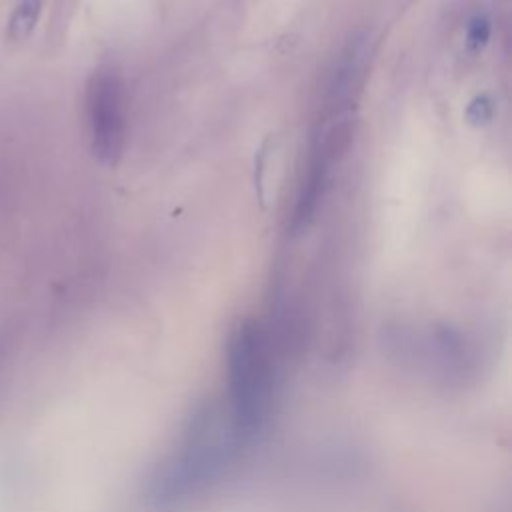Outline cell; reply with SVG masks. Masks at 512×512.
<instances>
[{
	"label": "cell",
	"mask_w": 512,
	"mask_h": 512,
	"mask_svg": "<svg viewBox=\"0 0 512 512\" xmlns=\"http://www.w3.org/2000/svg\"><path fill=\"white\" fill-rule=\"evenodd\" d=\"M86 114L94 158L114 168L126 140L122 82L112 70H96L86 84Z\"/></svg>",
	"instance_id": "6da1fadb"
},
{
	"label": "cell",
	"mask_w": 512,
	"mask_h": 512,
	"mask_svg": "<svg viewBox=\"0 0 512 512\" xmlns=\"http://www.w3.org/2000/svg\"><path fill=\"white\" fill-rule=\"evenodd\" d=\"M42 6H44V0H18L6 22V38L10 42L26 40L38 24Z\"/></svg>",
	"instance_id": "7a4b0ae2"
},
{
	"label": "cell",
	"mask_w": 512,
	"mask_h": 512,
	"mask_svg": "<svg viewBox=\"0 0 512 512\" xmlns=\"http://www.w3.org/2000/svg\"><path fill=\"white\" fill-rule=\"evenodd\" d=\"M490 20L484 14H476L474 18H470L468 26H466V50L470 54H478L482 52V48L488 44L490 38Z\"/></svg>",
	"instance_id": "3957f363"
},
{
	"label": "cell",
	"mask_w": 512,
	"mask_h": 512,
	"mask_svg": "<svg viewBox=\"0 0 512 512\" xmlns=\"http://www.w3.org/2000/svg\"><path fill=\"white\" fill-rule=\"evenodd\" d=\"M466 120L474 126H482L486 122L492 120V114H494V104L492 100L486 96V94H480L476 98L470 100L468 108H466Z\"/></svg>",
	"instance_id": "277c9868"
}]
</instances>
